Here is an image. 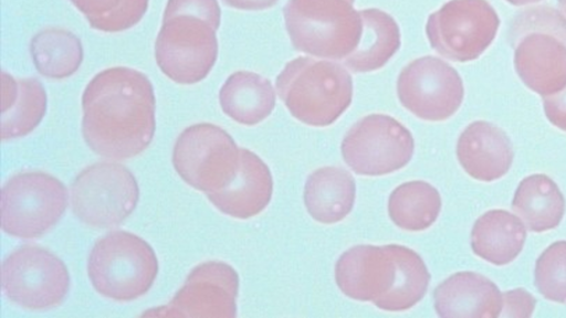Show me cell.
<instances>
[{"instance_id":"obj_1","label":"cell","mask_w":566,"mask_h":318,"mask_svg":"<svg viewBox=\"0 0 566 318\" xmlns=\"http://www.w3.org/2000/svg\"><path fill=\"white\" fill-rule=\"evenodd\" d=\"M156 99L142 72L115 66L101 71L82 95V134L97 155L126 160L143 152L155 129Z\"/></svg>"},{"instance_id":"obj_2","label":"cell","mask_w":566,"mask_h":318,"mask_svg":"<svg viewBox=\"0 0 566 318\" xmlns=\"http://www.w3.org/2000/svg\"><path fill=\"white\" fill-rule=\"evenodd\" d=\"M514 67L522 82L542 97L566 86V18L543 4L517 12L509 26Z\"/></svg>"},{"instance_id":"obj_3","label":"cell","mask_w":566,"mask_h":318,"mask_svg":"<svg viewBox=\"0 0 566 318\" xmlns=\"http://www.w3.org/2000/svg\"><path fill=\"white\" fill-rule=\"evenodd\" d=\"M275 89L294 118L314 127L335 123L353 99V80L346 66L310 55L286 62L276 76Z\"/></svg>"},{"instance_id":"obj_4","label":"cell","mask_w":566,"mask_h":318,"mask_svg":"<svg viewBox=\"0 0 566 318\" xmlns=\"http://www.w3.org/2000/svg\"><path fill=\"white\" fill-rule=\"evenodd\" d=\"M283 18L293 47L318 59L344 61L363 34L360 11L349 0H289Z\"/></svg>"},{"instance_id":"obj_5","label":"cell","mask_w":566,"mask_h":318,"mask_svg":"<svg viewBox=\"0 0 566 318\" xmlns=\"http://www.w3.org/2000/svg\"><path fill=\"white\" fill-rule=\"evenodd\" d=\"M158 274L153 247L126 231H112L92 247L87 275L95 290L116 301H130L145 295Z\"/></svg>"},{"instance_id":"obj_6","label":"cell","mask_w":566,"mask_h":318,"mask_svg":"<svg viewBox=\"0 0 566 318\" xmlns=\"http://www.w3.org/2000/svg\"><path fill=\"white\" fill-rule=\"evenodd\" d=\"M67 202V189L54 176L19 172L1 190V227L18 239L40 237L59 222Z\"/></svg>"},{"instance_id":"obj_7","label":"cell","mask_w":566,"mask_h":318,"mask_svg":"<svg viewBox=\"0 0 566 318\" xmlns=\"http://www.w3.org/2000/svg\"><path fill=\"white\" fill-rule=\"evenodd\" d=\"M139 188L134 174L115 161H99L83 169L71 187L75 216L95 229L119 225L135 210Z\"/></svg>"},{"instance_id":"obj_8","label":"cell","mask_w":566,"mask_h":318,"mask_svg":"<svg viewBox=\"0 0 566 318\" xmlns=\"http://www.w3.org/2000/svg\"><path fill=\"white\" fill-rule=\"evenodd\" d=\"M172 165L185 182L208 194L233 180L240 166V148L221 127L200 123L189 126L177 138Z\"/></svg>"},{"instance_id":"obj_9","label":"cell","mask_w":566,"mask_h":318,"mask_svg":"<svg viewBox=\"0 0 566 318\" xmlns=\"http://www.w3.org/2000/svg\"><path fill=\"white\" fill-rule=\"evenodd\" d=\"M1 286L6 297L21 308L48 310L64 300L70 274L54 253L36 244H25L3 259Z\"/></svg>"},{"instance_id":"obj_10","label":"cell","mask_w":566,"mask_h":318,"mask_svg":"<svg viewBox=\"0 0 566 318\" xmlns=\"http://www.w3.org/2000/svg\"><path fill=\"white\" fill-rule=\"evenodd\" d=\"M499 26V15L486 0H449L428 17L426 35L439 55L464 63L490 46Z\"/></svg>"},{"instance_id":"obj_11","label":"cell","mask_w":566,"mask_h":318,"mask_svg":"<svg viewBox=\"0 0 566 318\" xmlns=\"http://www.w3.org/2000/svg\"><path fill=\"white\" fill-rule=\"evenodd\" d=\"M415 141L410 130L386 114H369L346 132L340 151L357 174L384 176L403 168L412 158Z\"/></svg>"},{"instance_id":"obj_12","label":"cell","mask_w":566,"mask_h":318,"mask_svg":"<svg viewBox=\"0 0 566 318\" xmlns=\"http://www.w3.org/2000/svg\"><path fill=\"white\" fill-rule=\"evenodd\" d=\"M216 31L207 21L188 14L163 21L155 42L160 71L178 84L202 81L217 61Z\"/></svg>"},{"instance_id":"obj_13","label":"cell","mask_w":566,"mask_h":318,"mask_svg":"<svg viewBox=\"0 0 566 318\" xmlns=\"http://www.w3.org/2000/svg\"><path fill=\"white\" fill-rule=\"evenodd\" d=\"M400 104L416 117L442 121L460 108L464 86L457 70L433 55H424L403 66L397 78Z\"/></svg>"},{"instance_id":"obj_14","label":"cell","mask_w":566,"mask_h":318,"mask_svg":"<svg viewBox=\"0 0 566 318\" xmlns=\"http://www.w3.org/2000/svg\"><path fill=\"white\" fill-rule=\"evenodd\" d=\"M238 293L237 271L224 262L208 261L191 269L167 305L148 309L142 316L234 318Z\"/></svg>"},{"instance_id":"obj_15","label":"cell","mask_w":566,"mask_h":318,"mask_svg":"<svg viewBox=\"0 0 566 318\" xmlns=\"http://www.w3.org/2000/svg\"><path fill=\"white\" fill-rule=\"evenodd\" d=\"M396 263L389 244H361L345 251L335 265L340 292L359 301L380 300L392 287Z\"/></svg>"},{"instance_id":"obj_16","label":"cell","mask_w":566,"mask_h":318,"mask_svg":"<svg viewBox=\"0 0 566 318\" xmlns=\"http://www.w3.org/2000/svg\"><path fill=\"white\" fill-rule=\"evenodd\" d=\"M457 157L463 170L473 179L491 182L502 178L513 162V147L500 127L476 120L459 136Z\"/></svg>"},{"instance_id":"obj_17","label":"cell","mask_w":566,"mask_h":318,"mask_svg":"<svg viewBox=\"0 0 566 318\" xmlns=\"http://www.w3.org/2000/svg\"><path fill=\"white\" fill-rule=\"evenodd\" d=\"M436 312L442 318H496L503 301L499 287L475 272H458L433 290Z\"/></svg>"},{"instance_id":"obj_18","label":"cell","mask_w":566,"mask_h":318,"mask_svg":"<svg viewBox=\"0 0 566 318\" xmlns=\"http://www.w3.org/2000/svg\"><path fill=\"white\" fill-rule=\"evenodd\" d=\"M273 180L268 165L254 152L240 148V166L233 180L222 190L206 194L222 213L250 219L271 201Z\"/></svg>"},{"instance_id":"obj_19","label":"cell","mask_w":566,"mask_h":318,"mask_svg":"<svg viewBox=\"0 0 566 318\" xmlns=\"http://www.w3.org/2000/svg\"><path fill=\"white\" fill-rule=\"evenodd\" d=\"M1 140L30 134L46 112V93L36 78L15 80L1 72Z\"/></svg>"},{"instance_id":"obj_20","label":"cell","mask_w":566,"mask_h":318,"mask_svg":"<svg viewBox=\"0 0 566 318\" xmlns=\"http://www.w3.org/2000/svg\"><path fill=\"white\" fill-rule=\"evenodd\" d=\"M304 204L317 222L332 224L345 219L356 197L354 177L339 167H322L313 171L305 182Z\"/></svg>"},{"instance_id":"obj_21","label":"cell","mask_w":566,"mask_h":318,"mask_svg":"<svg viewBox=\"0 0 566 318\" xmlns=\"http://www.w3.org/2000/svg\"><path fill=\"white\" fill-rule=\"evenodd\" d=\"M526 226L515 214L501 209L483 213L471 231V248L482 259L497 265L513 262L522 252Z\"/></svg>"},{"instance_id":"obj_22","label":"cell","mask_w":566,"mask_h":318,"mask_svg":"<svg viewBox=\"0 0 566 318\" xmlns=\"http://www.w3.org/2000/svg\"><path fill=\"white\" fill-rule=\"evenodd\" d=\"M222 112L234 121L254 126L273 112L276 93L272 83L250 71H237L224 82L219 92Z\"/></svg>"},{"instance_id":"obj_23","label":"cell","mask_w":566,"mask_h":318,"mask_svg":"<svg viewBox=\"0 0 566 318\" xmlns=\"http://www.w3.org/2000/svg\"><path fill=\"white\" fill-rule=\"evenodd\" d=\"M363 34L356 50L344 60L354 73L374 72L385 66L401 44L398 23L389 13L378 8L361 9Z\"/></svg>"},{"instance_id":"obj_24","label":"cell","mask_w":566,"mask_h":318,"mask_svg":"<svg viewBox=\"0 0 566 318\" xmlns=\"http://www.w3.org/2000/svg\"><path fill=\"white\" fill-rule=\"evenodd\" d=\"M565 204L556 182L544 173L525 177L512 200L513 211L526 229L535 233L557 227L564 216Z\"/></svg>"},{"instance_id":"obj_25","label":"cell","mask_w":566,"mask_h":318,"mask_svg":"<svg viewBox=\"0 0 566 318\" xmlns=\"http://www.w3.org/2000/svg\"><path fill=\"white\" fill-rule=\"evenodd\" d=\"M30 53L38 72L52 80L73 75L82 64L83 46L69 30L46 28L31 40Z\"/></svg>"},{"instance_id":"obj_26","label":"cell","mask_w":566,"mask_h":318,"mask_svg":"<svg viewBox=\"0 0 566 318\" xmlns=\"http://www.w3.org/2000/svg\"><path fill=\"white\" fill-rule=\"evenodd\" d=\"M441 210L439 191L430 183L413 180L398 186L388 199L391 221L406 231H423L431 226Z\"/></svg>"},{"instance_id":"obj_27","label":"cell","mask_w":566,"mask_h":318,"mask_svg":"<svg viewBox=\"0 0 566 318\" xmlns=\"http://www.w3.org/2000/svg\"><path fill=\"white\" fill-rule=\"evenodd\" d=\"M389 246L396 263V277L391 289L375 306L387 311H402L423 298L430 274L417 252L399 244Z\"/></svg>"},{"instance_id":"obj_28","label":"cell","mask_w":566,"mask_h":318,"mask_svg":"<svg viewBox=\"0 0 566 318\" xmlns=\"http://www.w3.org/2000/svg\"><path fill=\"white\" fill-rule=\"evenodd\" d=\"M91 28L120 32L137 24L147 11L148 0H71Z\"/></svg>"},{"instance_id":"obj_29","label":"cell","mask_w":566,"mask_h":318,"mask_svg":"<svg viewBox=\"0 0 566 318\" xmlns=\"http://www.w3.org/2000/svg\"><path fill=\"white\" fill-rule=\"evenodd\" d=\"M535 286L548 300L566 304V241H557L538 256L534 271Z\"/></svg>"},{"instance_id":"obj_30","label":"cell","mask_w":566,"mask_h":318,"mask_svg":"<svg viewBox=\"0 0 566 318\" xmlns=\"http://www.w3.org/2000/svg\"><path fill=\"white\" fill-rule=\"evenodd\" d=\"M179 14L198 17L216 30L220 26L221 10L218 0H168L163 21Z\"/></svg>"},{"instance_id":"obj_31","label":"cell","mask_w":566,"mask_h":318,"mask_svg":"<svg viewBox=\"0 0 566 318\" xmlns=\"http://www.w3.org/2000/svg\"><path fill=\"white\" fill-rule=\"evenodd\" d=\"M502 310L500 317L528 318L533 315L536 299L525 288H514L502 294Z\"/></svg>"},{"instance_id":"obj_32","label":"cell","mask_w":566,"mask_h":318,"mask_svg":"<svg viewBox=\"0 0 566 318\" xmlns=\"http://www.w3.org/2000/svg\"><path fill=\"white\" fill-rule=\"evenodd\" d=\"M543 106L549 123L566 131V86L553 95L543 97Z\"/></svg>"},{"instance_id":"obj_33","label":"cell","mask_w":566,"mask_h":318,"mask_svg":"<svg viewBox=\"0 0 566 318\" xmlns=\"http://www.w3.org/2000/svg\"><path fill=\"white\" fill-rule=\"evenodd\" d=\"M228 7L243 11H261L274 7L279 0H222Z\"/></svg>"},{"instance_id":"obj_34","label":"cell","mask_w":566,"mask_h":318,"mask_svg":"<svg viewBox=\"0 0 566 318\" xmlns=\"http://www.w3.org/2000/svg\"><path fill=\"white\" fill-rule=\"evenodd\" d=\"M509 3L513 4V6H525V4H532V3H537L542 0H506Z\"/></svg>"},{"instance_id":"obj_35","label":"cell","mask_w":566,"mask_h":318,"mask_svg":"<svg viewBox=\"0 0 566 318\" xmlns=\"http://www.w3.org/2000/svg\"><path fill=\"white\" fill-rule=\"evenodd\" d=\"M557 2L563 15L566 18V0H557Z\"/></svg>"},{"instance_id":"obj_36","label":"cell","mask_w":566,"mask_h":318,"mask_svg":"<svg viewBox=\"0 0 566 318\" xmlns=\"http://www.w3.org/2000/svg\"><path fill=\"white\" fill-rule=\"evenodd\" d=\"M350 2H354V0H349Z\"/></svg>"}]
</instances>
